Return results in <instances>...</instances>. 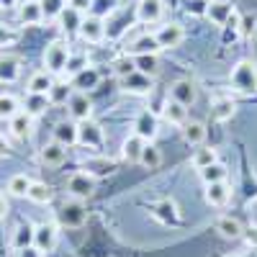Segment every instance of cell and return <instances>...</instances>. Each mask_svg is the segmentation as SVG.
<instances>
[{
    "mask_svg": "<svg viewBox=\"0 0 257 257\" xmlns=\"http://www.w3.org/2000/svg\"><path fill=\"white\" fill-rule=\"evenodd\" d=\"M70 57H72V49H70L67 41H64V39H54V41L47 44L44 54H41V62H44V70L57 77V75H64Z\"/></svg>",
    "mask_w": 257,
    "mask_h": 257,
    "instance_id": "1",
    "label": "cell"
},
{
    "mask_svg": "<svg viewBox=\"0 0 257 257\" xmlns=\"http://www.w3.org/2000/svg\"><path fill=\"white\" fill-rule=\"evenodd\" d=\"M229 82L242 93H257V64L252 59H242L231 67Z\"/></svg>",
    "mask_w": 257,
    "mask_h": 257,
    "instance_id": "2",
    "label": "cell"
},
{
    "mask_svg": "<svg viewBox=\"0 0 257 257\" xmlns=\"http://www.w3.org/2000/svg\"><path fill=\"white\" fill-rule=\"evenodd\" d=\"M95 185H98V180H95L93 173H88V170H77V173H72L67 178V183H64V188H67V193H70V198H75V201L93 198Z\"/></svg>",
    "mask_w": 257,
    "mask_h": 257,
    "instance_id": "3",
    "label": "cell"
},
{
    "mask_svg": "<svg viewBox=\"0 0 257 257\" xmlns=\"http://www.w3.org/2000/svg\"><path fill=\"white\" fill-rule=\"evenodd\" d=\"M57 216H59V224L62 226H67V229H80L85 221H88V208H85L82 201H64L62 208L57 211Z\"/></svg>",
    "mask_w": 257,
    "mask_h": 257,
    "instance_id": "4",
    "label": "cell"
},
{
    "mask_svg": "<svg viewBox=\"0 0 257 257\" xmlns=\"http://www.w3.org/2000/svg\"><path fill=\"white\" fill-rule=\"evenodd\" d=\"M77 34H80V39L85 41V44H100V41L105 39V21L98 13H85Z\"/></svg>",
    "mask_w": 257,
    "mask_h": 257,
    "instance_id": "5",
    "label": "cell"
},
{
    "mask_svg": "<svg viewBox=\"0 0 257 257\" xmlns=\"http://www.w3.org/2000/svg\"><path fill=\"white\" fill-rule=\"evenodd\" d=\"M67 116L72 118V121H88V118H93V100H90V95L88 93H82V90H72L70 93V98H67Z\"/></svg>",
    "mask_w": 257,
    "mask_h": 257,
    "instance_id": "6",
    "label": "cell"
},
{
    "mask_svg": "<svg viewBox=\"0 0 257 257\" xmlns=\"http://www.w3.org/2000/svg\"><path fill=\"white\" fill-rule=\"evenodd\" d=\"M157 41H160V49H178L183 41H185V29L178 24V21H167L155 31Z\"/></svg>",
    "mask_w": 257,
    "mask_h": 257,
    "instance_id": "7",
    "label": "cell"
},
{
    "mask_svg": "<svg viewBox=\"0 0 257 257\" xmlns=\"http://www.w3.org/2000/svg\"><path fill=\"white\" fill-rule=\"evenodd\" d=\"M121 85V90L128 93V95H149L155 88V77H149V75H142V72H128L126 77L118 80Z\"/></svg>",
    "mask_w": 257,
    "mask_h": 257,
    "instance_id": "8",
    "label": "cell"
},
{
    "mask_svg": "<svg viewBox=\"0 0 257 257\" xmlns=\"http://www.w3.org/2000/svg\"><path fill=\"white\" fill-rule=\"evenodd\" d=\"M57 242H59V231L52 221H41L34 226V247H39L44 254L54 252Z\"/></svg>",
    "mask_w": 257,
    "mask_h": 257,
    "instance_id": "9",
    "label": "cell"
},
{
    "mask_svg": "<svg viewBox=\"0 0 257 257\" xmlns=\"http://www.w3.org/2000/svg\"><path fill=\"white\" fill-rule=\"evenodd\" d=\"M165 16V0H137V21L144 26L160 24Z\"/></svg>",
    "mask_w": 257,
    "mask_h": 257,
    "instance_id": "10",
    "label": "cell"
},
{
    "mask_svg": "<svg viewBox=\"0 0 257 257\" xmlns=\"http://www.w3.org/2000/svg\"><path fill=\"white\" fill-rule=\"evenodd\" d=\"M170 98L178 100L180 105H185V108H190V105L198 100V88H196V82L188 80V77L175 80L173 85H170Z\"/></svg>",
    "mask_w": 257,
    "mask_h": 257,
    "instance_id": "11",
    "label": "cell"
},
{
    "mask_svg": "<svg viewBox=\"0 0 257 257\" xmlns=\"http://www.w3.org/2000/svg\"><path fill=\"white\" fill-rule=\"evenodd\" d=\"M77 144L88 147V149H100L103 147V128L93 118L80 121L77 123Z\"/></svg>",
    "mask_w": 257,
    "mask_h": 257,
    "instance_id": "12",
    "label": "cell"
},
{
    "mask_svg": "<svg viewBox=\"0 0 257 257\" xmlns=\"http://www.w3.org/2000/svg\"><path fill=\"white\" fill-rule=\"evenodd\" d=\"M16 13H18V24L21 26H39L41 21H44V13H41L39 0H21Z\"/></svg>",
    "mask_w": 257,
    "mask_h": 257,
    "instance_id": "13",
    "label": "cell"
},
{
    "mask_svg": "<svg viewBox=\"0 0 257 257\" xmlns=\"http://www.w3.org/2000/svg\"><path fill=\"white\" fill-rule=\"evenodd\" d=\"M162 49H160V41H157V36L155 34H142V36H137L132 44L126 47V54L128 57H142V54H160Z\"/></svg>",
    "mask_w": 257,
    "mask_h": 257,
    "instance_id": "14",
    "label": "cell"
},
{
    "mask_svg": "<svg viewBox=\"0 0 257 257\" xmlns=\"http://www.w3.org/2000/svg\"><path fill=\"white\" fill-rule=\"evenodd\" d=\"M39 160L41 165H47V167H62L64 160H67V147H62L59 142H47L44 147L39 149Z\"/></svg>",
    "mask_w": 257,
    "mask_h": 257,
    "instance_id": "15",
    "label": "cell"
},
{
    "mask_svg": "<svg viewBox=\"0 0 257 257\" xmlns=\"http://www.w3.org/2000/svg\"><path fill=\"white\" fill-rule=\"evenodd\" d=\"M134 134L144 142H155V137H157V116L152 111H142L134 118Z\"/></svg>",
    "mask_w": 257,
    "mask_h": 257,
    "instance_id": "16",
    "label": "cell"
},
{
    "mask_svg": "<svg viewBox=\"0 0 257 257\" xmlns=\"http://www.w3.org/2000/svg\"><path fill=\"white\" fill-rule=\"evenodd\" d=\"M206 18L213 26H226L234 18V8H231V3H226V0H211L208 8H206Z\"/></svg>",
    "mask_w": 257,
    "mask_h": 257,
    "instance_id": "17",
    "label": "cell"
},
{
    "mask_svg": "<svg viewBox=\"0 0 257 257\" xmlns=\"http://www.w3.org/2000/svg\"><path fill=\"white\" fill-rule=\"evenodd\" d=\"M8 132H11V137L13 139H18V142H29L31 137H34V118L31 116H26L24 111L21 113H16L11 121H8Z\"/></svg>",
    "mask_w": 257,
    "mask_h": 257,
    "instance_id": "18",
    "label": "cell"
},
{
    "mask_svg": "<svg viewBox=\"0 0 257 257\" xmlns=\"http://www.w3.org/2000/svg\"><path fill=\"white\" fill-rule=\"evenodd\" d=\"M203 198H206V203L208 206H226L229 201H231V185H229V180H221V183H211V185H206V193H203Z\"/></svg>",
    "mask_w": 257,
    "mask_h": 257,
    "instance_id": "19",
    "label": "cell"
},
{
    "mask_svg": "<svg viewBox=\"0 0 257 257\" xmlns=\"http://www.w3.org/2000/svg\"><path fill=\"white\" fill-rule=\"evenodd\" d=\"M52 108V100L49 95H36V93H26L24 103H21V111H24L26 116L31 118H39V116H44L47 111Z\"/></svg>",
    "mask_w": 257,
    "mask_h": 257,
    "instance_id": "20",
    "label": "cell"
},
{
    "mask_svg": "<svg viewBox=\"0 0 257 257\" xmlns=\"http://www.w3.org/2000/svg\"><path fill=\"white\" fill-rule=\"evenodd\" d=\"M54 82H57V77H54L52 72L36 70V72H31V77H29V82H26V88H29V93H36V95H49V90H52Z\"/></svg>",
    "mask_w": 257,
    "mask_h": 257,
    "instance_id": "21",
    "label": "cell"
},
{
    "mask_svg": "<svg viewBox=\"0 0 257 257\" xmlns=\"http://www.w3.org/2000/svg\"><path fill=\"white\" fill-rule=\"evenodd\" d=\"M54 142H59L62 147H72L77 144V121L72 118H64V121H57L54 123Z\"/></svg>",
    "mask_w": 257,
    "mask_h": 257,
    "instance_id": "22",
    "label": "cell"
},
{
    "mask_svg": "<svg viewBox=\"0 0 257 257\" xmlns=\"http://www.w3.org/2000/svg\"><path fill=\"white\" fill-rule=\"evenodd\" d=\"M26 198L31 203H36V206H49L54 201V188L49 183H44V180H34L29 193H26Z\"/></svg>",
    "mask_w": 257,
    "mask_h": 257,
    "instance_id": "23",
    "label": "cell"
},
{
    "mask_svg": "<svg viewBox=\"0 0 257 257\" xmlns=\"http://www.w3.org/2000/svg\"><path fill=\"white\" fill-rule=\"evenodd\" d=\"M98 85H100V72H98L95 67H90V64L72 77V88H75V90H82V93L98 88Z\"/></svg>",
    "mask_w": 257,
    "mask_h": 257,
    "instance_id": "24",
    "label": "cell"
},
{
    "mask_svg": "<svg viewBox=\"0 0 257 257\" xmlns=\"http://www.w3.org/2000/svg\"><path fill=\"white\" fill-rule=\"evenodd\" d=\"M180 132H183V139L190 144V147H201L206 142V123L203 121H185L180 126Z\"/></svg>",
    "mask_w": 257,
    "mask_h": 257,
    "instance_id": "25",
    "label": "cell"
},
{
    "mask_svg": "<svg viewBox=\"0 0 257 257\" xmlns=\"http://www.w3.org/2000/svg\"><path fill=\"white\" fill-rule=\"evenodd\" d=\"M144 139H139L137 134H128L121 144V155L126 162H132V165H139V157H142V149H144Z\"/></svg>",
    "mask_w": 257,
    "mask_h": 257,
    "instance_id": "26",
    "label": "cell"
},
{
    "mask_svg": "<svg viewBox=\"0 0 257 257\" xmlns=\"http://www.w3.org/2000/svg\"><path fill=\"white\" fill-rule=\"evenodd\" d=\"M21 77V59L13 54L0 57V82H16Z\"/></svg>",
    "mask_w": 257,
    "mask_h": 257,
    "instance_id": "27",
    "label": "cell"
},
{
    "mask_svg": "<svg viewBox=\"0 0 257 257\" xmlns=\"http://www.w3.org/2000/svg\"><path fill=\"white\" fill-rule=\"evenodd\" d=\"M31 183H34V178H29L26 173H16V175L8 178L6 190H8V196H13V198H26V193H29Z\"/></svg>",
    "mask_w": 257,
    "mask_h": 257,
    "instance_id": "28",
    "label": "cell"
},
{
    "mask_svg": "<svg viewBox=\"0 0 257 257\" xmlns=\"http://www.w3.org/2000/svg\"><path fill=\"white\" fill-rule=\"evenodd\" d=\"M162 116H165V121H167V123H173V126H183V123L188 121V108H185V105H180L178 100L170 98V100L165 103V108H162Z\"/></svg>",
    "mask_w": 257,
    "mask_h": 257,
    "instance_id": "29",
    "label": "cell"
},
{
    "mask_svg": "<svg viewBox=\"0 0 257 257\" xmlns=\"http://www.w3.org/2000/svg\"><path fill=\"white\" fill-rule=\"evenodd\" d=\"M213 162H219V152H216L213 147H203V144H201L196 152H193V157H190V165L196 167L198 173H201V170H206L208 165H213Z\"/></svg>",
    "mask_w": 257,
    "mask_h": 257,
    "instance_id": "30",
    "label": "cell"
},
{
    "mask_svg": "<svg viewBox=\"0 0 257 257\" xmlns=\"http://www.w3.org/2000/svg\"><path fill=\"white\" fill-rule=\"evenodd\" d=\"M216 231L221 234L224 239H239L242 231H244V226L239 224V219H234V216H221V219L216 221Z\"/></svg>",
    "mask_w": 257,
    "mask_h": 257,
    "instance_id": "31",
    "label": "cell"
},
{
    "mask_svg": "<svg viewBox=\"0 0 257 257\" xmlns=\"http://www.w3.org/2000/svg\"><path fill=\"white\" fill-rule=\"evenodd\" d=\"M134 59V70L149 77H157L160 75V59L157 54H142V57H132Z\"/></svg>",
    "mask_w": 257,
    "mask_h": 257,
    "instance_id": "32",
    "label": "cell"
},
{
    "mask_svg": "<svg viewBox=\"0 0 257 257\" xmlns=\"http://www.w3.org/2000/svg\"><path fill=\"white\" fill-rule=\"evenodd\" d=\"M16 113H21V100L13 93H0V121H11Z\"/></svg>",
    "mask_w": 257,
    "mask_h": 257,
    "instance_id": "33",
    "label": "cell"
},
{
    "mask_svg": "<svg viewBox=\"0 0 257 257\" xmlns=\"http://www.w3.org/2000/svg\"><path fill=\"white\" fill-rule=\"evenodd\" d=\"M139 165L144 167V170H157L160 165H162V152L152 144V142H147L144 144V149H142V157H139Z\"/></svg>",
    "mask_w": 257,
    "mask_h": 257,
    "instance_id": "34",
    "label": "cell"
},
{
    "mask_svg": "<svg viewBox=\"0 0 257 257\" xmlns=\"http://www.w3.org/2000/svg\"><path fill=\"white\" fill-rule=\"evenodd\" d=\"M155 216L162 221V224H170V221H178L180 219V211H178V203L175 201H170V198H165V201H160L157 206H155Z\"/></svg>",
    "mask_w": 257,
    "mask_h": 257,
    "instance_id": "35",
    "label": "cell"
},
{
    "mask_svg": "<svg viewBox=\"0 0 257 257\" xmlns=\"http://www.w3.org/2000/svg\"><path fill=\"white\" fill-rule=\"evenodd\" d=\"M211 111H213V118L224 123L237 113V103H234L231 98H216V103L211 105Z\"/></svg>",
    "mask_w": 257,
    "mask_h": 257,
    "instance_id": "36",
    "label": "cell"
},
{
    "mask_svg": "<svg viewBox=\"0 0 257 257\" xmlns=\"http://www.w3.org/2000/svg\"><path fill=\"white\" fill-rule=\"evenodd\" d=\"M226 178H229V170H226L224 162H213V165H208L206 170H201V180H203V185L221 183V180H226Z\"/></svg>",
    "mask_w": 257,
    "mask_h": 257,
    "instance_id": "37",
    "label": "cell"
},
{
    "mask_svg": "<svg viewBox=\"0 0 257 257\" xmlns=\"http://www.w3.org/2000/svg\"><path fill=\"white\" fill-rule=\"evenodd\" d=\"M59 24H62V31H67V34H77L80 24H82V13L72 11V8H64L59 13Z\"/></svg>",
    "mask_w": 257,
    "mask_h": 257,
    "instance_id": "38",
    "label": "cell"
},
{
    "mask_svg": "<svg viewBox=\"0 0 257 257\" xmlns=\"http://www.w3.org/2000/svg\"><path fill=\"white\" fill-rule=\"evenodd\" d=\"M34 244V224H18L13 231V249Z\"/></svg>",
    "mask_w": 257,
    "mask_h": 257,
    "instance_id": "39",
    "label": "cell"
},
{
    "mask_svg": "<svg viewBox=\"0 0 257 257\" xmlns=\"http://www.w3.org/2000/svg\"><path fill=\"white\" fill-rule=\"evenodd\" d=\"M41 3V13H44V21L59 18V13L67 8V0H39Z\"/></svg>",
    "mask_w": 257,
    "mask_h": 257,
    "instance_id": "40",
    "label": "cell"
},
{
    "mask_svg": "<svg viewBox=\"0 0 257 257\" xmlns=\"http://www.w3.org/2000/svg\"><path fill=\"white\" fill-rule=\"evenodd\" d=\"M70 85L67 82H54L52 85V90H49V100H52V105H59V103H67V98H70Z\"/></svg>",
    "mask_w": 257,
    "mask_h": 257,
    "instance_id": "41",
    "label": "cell"
},
{
    "mask_svg": "<svg viewBox=\"0 0 257 257\" xmlns=\"http://www.w3.org/2000/svg\"><path fill=\"white\" fill-rule=\"evenodd\" d=\"M85 67H88V57H85V54H72L70 57V62H67V70H64V72H67L70 77H75L80 70H85Z\"/></svg>",
    "mask_w": 257,
    "mask_h": 257,
    "instance_id": "42",
    "label": "cell"
},
{
    "mask_svg": "<svg viewBox=\"0 0 257 257\" xmlns=\"http://www.w3.org/2000/svg\"><path fill=\"white\" fill-rule=\"evenodd\" d=\"M113 72H116V77H118V80H121V77H126L128 72H134V59L128 57V54H126L123 59H116V62H113Z\"/></svg>",
    "mask_w": 257,
    "mask_h": 257,
    "instance_id": "43",
    "label": "cell"
},
{
    "mask_svg": "<svg viewBox=\"0 0 257 257\" xmlns=\"http://www.w3.org/2000/svg\"><path fill=\"white\" fill-rule=\"evenodd\" d=\"M242 239L247 242V247H257V224H247V226H244Z\"/></svg>",
    "mask_w": 257,
    "mask_h": 257,
    "instance_id": "44",
    "label": "cell"
},
{
    "mask_svg": "<svg viewBox=\"0 0 257 257\" xmlns=\"http://www.w3.org/2000/svg\"><path fill=\"white\" fill-rule=\"evenodd\" d=\"M67 8H72V11H77V13H88L90 8H93V0H67Z\"/></svg>",
    "mask_w": 257,
    "mask_h": 257,
    "instance_id": "45",
    "label": "cell"
},
{
    "mask_svg": "<svg viewBox=\"0 0 257 257\" xmlns=\"http://www.w3.org/2000/svg\"><path fill=\"white\" fill-rule=\"evenodd\" d=\"M16 257H47V254L41 252L39 247L29 244V247H21V249H16Z\"/></svg>",
    "mask_w": 257,
    "mask_h": 257,
    "instance_id": "46",
    "label": "cell"
},
{
    "mask_svg": "<svg viewBox=\"0 0 257 257\" xmlns=\"http://www.w3.org/2000/svg\"><path fill=\"white\" fill-rule=\"evenodd\" d=\"M8 198H6V193H0V219H6L8 216Z\"/></svg>",
    "mask_w": 257,
    "mask_h": 257,
    "instance_id": "47",
    "label": "cell"
},
{
    "mask_svg": "<svg viewBox=\"0 0 257 257\" xmlns=\"http://www.w3.org/2000/svg\"><path fill=\"white\" fill-rule=\"evenodd\" d=\"M8 152H11V144H8V139L3 134H0V157H6Z\"/></svg>",
    "mask_w": 257,
    "mask_h": 257,
    "instance_id": "48",
    "label": "cell"
},
{
    "mask_svg": "<svg viewBox=\"0 0 257 257\" xmlns=\"http://www.w3.org/2000/svg\"><path fill=\"white\" fill-rule=\"evenodd\" d=\"M254 36H257V26H254Z\"/></svg>",
    "mask_w": 257,
    "mask_h": 257,
    "instance_id": "49",
    "label": "cell"
},
{
    "mask_svg": "<svg viewBox=\"0 0 257 257\" xmlns=\"http://www.w3.org/2000/svg\"><path fill=\"white\" fill-rule=\"evenodd\" d=\"M0 13H3V6H0Z\"/></svg>",
    "mask_w": 257,
    "mask_h": 257,
    "instance_id": "50",
    "label": "cell"
}]
</instances>
